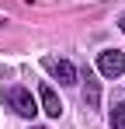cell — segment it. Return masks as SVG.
I'll list each match as a JSON object with an SVG mask.
<instances>
[{
	"label": "cell",
	"instance_id": "6da1fadb",
	"mask_svg": "<svg viewBox=\"0 0 125 129\" xmlns=\"http://www.w3.org/2000/svg\"><path fill=\"white\" fill-rule=\"evenodd\" d=\"M7 105L14 108L21 119H35V112H38V101H35L31 91H24V87H11V91H7Z\"/></svg>",
	"mask_w": 125,
	"mask_h": 129
},
{
	"label": "cell",
	"instance_id": "7a4b0ae2",
	"mask_svg": "<svg viewBox=\"0 0 125 129\" xmlns=\"http://www.w3.org/2000/svg\"><path fill=\"white\" fill-rule=\"evenodd\" d=\"M97 70H101L104 77H122L125 73V52L122 49H104L101 56H97Z\"/></svg>",
	"mask_w": 125,
	"mask_h": 129
},
{
	"label": "cell",
	"instance_id": "3957f363",
	"mask_svg": "<svg viewBox=\"0 0 125 129\" xmlns=\"http://www.w3.org/2000/svg\"><path fill=\"white\" fill-rule=\"evenodd\" d=\"M45 70H49L59 84H77V66L66 63V59H52V56H49V59H45Z\"/></svg>",
	"mask_w": 125,
	"mask_h": 129
},
{
	"label": "cell",
	"instance_id": "277c9868",
	"mask_svg": "<svg viewBox=\"0 0 125 129\" xmlns=\"http://www.w3.org/2000/svg\"><path fill=\"white\" fill-rule=\"evenodd\" d=\"M38 101H42V112H45L49 119H59V115H62V101H59V94H56L49 84L38 87Z\"/></svg>",
	"mask_w": 125,
	"mask_h": 129
},
{
	"label": "cell",
	"instance_id": "5b68a950",
	"mask_svg": "<svg viewBox=\"0 0 125 129\" xmlns=\"http://www.w3.org/2000/svg\"><path fill=\"white\" fill-rule=\"evenodd\" d=\"M83 101H87V108H97V101H101V87L90 73H87V84H83Z\"/></svg>",
	"mask_w": 125,
	"mask_h": 129
},
{
	"label": "cell",
	"instance_id": "8992f818",
	"mask_svg": "<svg viewBox=\"0 0 125 129\" xmlns=\"http://www.w3.org/2000/svg\"><path fill=\"white\" fill-rule=\"evenodd\" d=\"M108 126H111V129H125V101H115V105H111Z\"/></svg>",
	"mask_w": 125,
	"mask_h": 129
},
{
	"label": "cell",
	"instance_id": "52a82bcc",
	"mask_svg": "<svg viewBox=\"0 0 125 129\" xmlns=\"http://www.w3.org/2000/svg\"><path fill=\"white\" fill-rule=\"evenodd\" d=\"M118 28H122V31H125V14H122V21H118Z\"/></svg>",
	"mask_w": 125,
	"mask_h": 129
},
{
	"label": "cell",
	"instance_id": "ba28073f",
	"mask_svg": "<svg viewBox=\"0 0 125 129\" xmlns=\"http://www.w3.org/2000/svg\"><path fill=\"white\" fill-rule=\"evenodd\" d=\"M31 129H42V126H31Z\"/></svg>",
	"mask_w": 125,
	"mask_h": 129
}]
</instances>
